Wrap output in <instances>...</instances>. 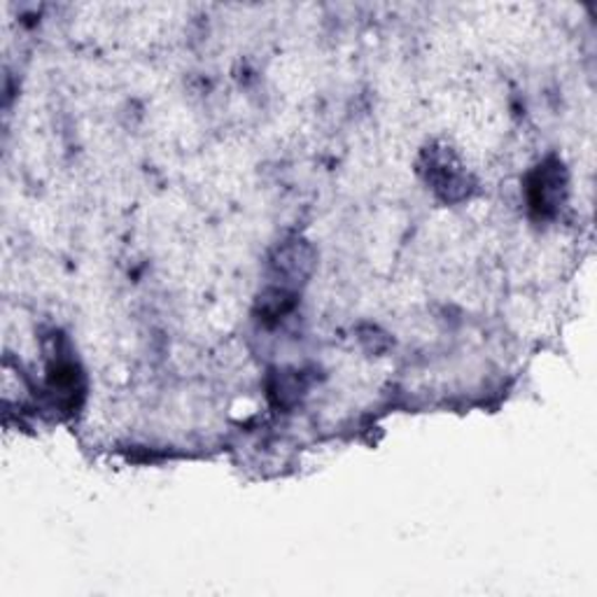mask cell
<instances>
[{
  "label": "cell",
  "instance_id": "1",
  "mask_svg": "<svg viewBox=\"0 0 597 597\" xmlns=\"http://www.w3.org/2000/svg\"><path fill=\"white\" fill-rule=\"evenodd\" d=\"M315 269V250L308 241L294 239L275 247L271 255V273L279 287L292 290L308 281V275Z\"/></svg>",
  "mask_w": 597,
  "mask_h": 597
},
{
  "label": "cell",
  "instance_id": "2",
  "mask_svg": "<svg viewBox=\"0 0 597 597\" xmlns=\"http://www.w3.org/2000/svg\"><path fill=\"white\" fill-rule=\"evenodd\" d=\"M565 188H567V175L563 164L558 162H548L544 166H539L533 178H530V203L533 209L539 215H550L558 211V205L565 199Z\"/></svg>",
  "mask_w": 597,
  "mask_h": 597
},
{
  "label": "cell",
  "instance_id": "3",
  "mask_svg": "<svg viewBox=\"0 0 597 597\" xmlns=\"http://www.w3.org/2000/svg\"><path fill=\"white\" fill-rule=\"evenodd\" d=\"M427 182H432L436 194L444 196L446 201H457L469 194L467 173H463L461 164H457L446 150H429Z\"/></svg>",
  "mask_w": 597,
  "mask_h": 597
},
{
  "label": "cell",
  "instance_id": "4",
  "mask_svg": "<svg viewBox=\"0 0 597 597\" xmlns=\"http://www.w3.org/2000/svg\"><path fill=\"white\" fill-rule=\"evenodd\" d=\"M306 378L302 372H294V370H283V372H275V376L271 378L269 383V395L273 399L275 406H294L302 402V397L306 395Z\"/></svg>",
  "mask_w": 597,
  "mask_h": 597
},
{
  "label": "cell",
  "instance_id": "5",
  "mask_svg": "<svg viewBox=\"0 0 597 597\" xmlns=\"http://www.w3.org/2000/svg\"><path fill=\"white\" fill-rule=\"evenodd\" d=\"M294 304H296V294L292 290L271 285L260 296V313L264 317H283L294 308Z\"/></svg>",
  "mask_w": 597,
  "mask_h": 597
}]
</instances>
